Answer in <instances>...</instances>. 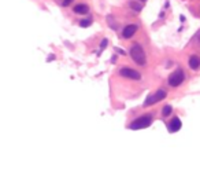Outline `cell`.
<instances>
[{
    "instance_id": "15",
    "label": "cell",
    "mask_w": 200,
    "mask_h": 191,
    "mask_svg": "<svg viewBox=\"0 0 200 191\" xmlns=\"http://www.w3.org/2000/svg\"><path fill=\"white\" fill-rule=\"evenodd\" d=\"M71 1H73V0H62V6H64V7L70 6V4H71Z\"/></svg>"
},
{
    "instance_id": "4",
    "label": "cell",
    "mask_w": 200,
    "mask_h": 191,
    "mask_svg": "<svg viewBox=\"0 0 200 191\" xmlns=\"http://www.w3.org/2000/svg\"><path fill=\"white\" fill-rule=\"evenodd\" d=\"M119 74L122 77H125V79H130V80H136V81L141 79V74L138 73L137 70H133L130 68H122L119 70Z\"/></svg>"
},
{
    "instance_id": "5",
    "label": "cell",
    "mask_w": 200,
    "mask_h": 191,
    "mask_svg": "<svg viewBox=\"0 0 200 191\" xmlns=\"http://www.w3.org/2000/svg\"><path fill=\"white\" fill-rule=\"evenodd\" d=\"M181 127H182V123L178 117H174L169 123V131L170 132H173V133H174V132H178V131L181 129Z\"/></svg>"
},
{
    "instance_id": "7",
    "label": "cell",
    "mask_w": 200,
    "mask_h": 191,
    "mask_svg": "<svg viewBox=\"0 0 200 191\" xmlns=\"http://www.w3.org/2000/svg\"><path fill=\"white\" fill-rule=\"evenodd\" d=\"M189 68L192 69V70H197L200 68V56L192 55L189 58Z\"/></svg>"
},
{
    "instance_id": "14",
    "label": "cell",
    "mask_w": 200,
    "mask_h": 191,
    "mask_svg": "<svg viewBox=\"0 0 200 191\" xmlns=\"http://www.w3.org/2000/svg\"><path fill=\"white\" fill-rule=\"evenodd\" d=\"M107 44H108V40H107V39H103V40H101V43H100V48L104 49L107 47Z\"/></svg>"
},
{
    "instance_id": "11",
    "label": "cell",
    "mask_w": 200,
    "mask_h": 191,
    "mask_svg": "<svg viewBox=\"0 0 200 191\" xmlns=\"http://www.w3.org/2000/svg\"><path fill=\"white\" fill-rule=\"evenodd\" d=\"M171 111H173V107H171L170 105H166L162 109V116H163V117H167V116L171 114Z\"/></svg>"
},
{
    "instance_id": "6",
    "label": "cell",
    "mask_w": 200,
    "mask_h": 191,
    "mask_svg": "<svg viewBox=\"0 0 200 191\" xmlns=\"http://www.w3.org/2000/svg\"><path fill=\"white\" fill-rule=\"evenodd\" d=\"M136 32H137V26L136 25H128V26L123 28V30H122V37L123 39H130Z\"/></svg>"
},
{
    "instance_id": "17",
    "label": "cell",
    "mask_w": 200,
    "mask_h": 191,
    "mask_svg": "<svg viewBox=\"0 0 200 191\" xmlns=\"http://www.w3.org/2000/svg\"><path fill=\"white\" fill-rule=\"evenodd\" d=\"M140 1H145V0H140Z\"/></svg>"
},
{
    "instance_id": "2",
    "label": "cell",
    "mask_w": 200,
    "mask_h": 191,
    "mask_svg": "<svg viewBox=\"0 0 200 191\" xmlns=\"http://www.w3.org/2000/svg\"><path fill=\"white\" fill-rule=\"evenodd\" d=\"M151 123H152V116L147 114V116H141V117L136 118L133 123L130 124V129H144L147 127H150Z\"/></svg>"
},
{
    "instance_id": "1",
    "label": "cell",
    "mask_w": 200,
    "mask_h": 191,
    "mask_svg": "<svg viewBox=\"0 0 200 191\" xmlns=\"http://www.w3.org/2000/svg\"><path fill=\"white\" fill-rule=\"evenodd\" d=\"M130 56H132V59L136 62L137 65H140V66L145 65V62H147L145 51H144L143 47H141L138 43L133 44V45L130 47Z\"/></svg>"
},
{
    "instance_id": "12",
    "label": "cell",
    "mask_w": 200,
    "mask_h": 191,
    "mask_svg": "<svg viewBox=\"0 0 200 191\" xmlns=\"http://www.w3.org/2000/svg\"><path fill=\"white\" fill-rule=\"evenodd\" d=\"M130 7L132 8H133V10H134V11H141V8H143V7L140 6V4H136V1H130Z\"/></svg>"
},
{
    "instance_id": "8",
    "label": "cell",
    "mask_w": 200,
    "mask_h": 191,
    "mask_svg": "<svg viewBox=\"0 0 200 191\" xmlns=\"http://www.w3.org/2000/svg\"><path fill=\"white\" fill-rule=\"evenodd\" d=\"M73 11H74L75 14H80V15H85V14L89 12V7H88L87 4H77V6L73 8Z\"/></svg>"
},
{
    "instance_id": "3",
    "label": "cell",
    "mask_w": 200,
    "mask_h": 191,
    "mask_svg": "<svg viewBox=\"0 0 200 191\" xmlns=\"http://www.w3.org/2000/svg\"><path fill=\"white\" fill-rule=\"evenodd\" d=\"M185 79V76H184V72H182L181 69H177L175 72L169 76V85L170 87H178L181 84L182 81Z\"/></svg>"
},
{
    "instance_id": "16",
    "label": "cell",
    "mask_w": 200,
    "mask_h": 191,
    "mask_svg": "<svg viewBox=\"0 0 200 191\" xmlns=\"http://www.w3.org/2000/svg\"><path fill=\"white\" fill-rule=\"evenodd\" d=\"M115 49H117V52H119L121 55H125V51L123 49H119V48H115Z\"/></svg>"
},
{
    "instance_id": "13",
    "label": "cell",
    "mask_w": 200,
    "mask_h": 191,
    "mask_svg": "<svg viewBox=\"0 0 200 191\" xmlns=\"http://www.w3.org/2000/svg\"><path fill=\"white\" fill-rule=\"evenodd\" d=\"M80 26L81 28H89L91 26V19H82L80 22Z\"/></svg>"
},
{
    "instance_id": "10",
    "label": "cell",
    "mask_w": 200,
    "mask_h": 191,
    "mask_svg": "<svg viewBox=\"0 0 200 191\" xmlns=\"http://www.w3.org/2000/svg\"><path fill=\"white\" fill-rule=\"evenodd\" d=\"M152 103H156V99H155V93H152V95H148L147 99H145V102H144V105L145 106H151Z\"/></svg>"
},
{
    "instance_id": "9",
    "label": "cell",
    "mask_w": 200,
    "mask_h": 191,
    "mask_svg": "<svg viewBox=\"0 0 200 191\" xmlns=\"http://www.w3.org/2000/svg\"><path fill=\"white\" fill-rule=\"evenodd\" d=\"M166 95H167V92H166L163 88L158 89L156 93H155V99H156V102H160V100H163V99L166 98Z\"/></svg>"
}]
</instances>
